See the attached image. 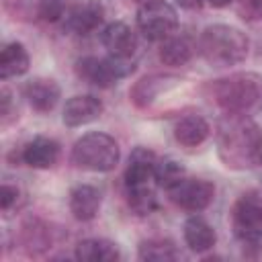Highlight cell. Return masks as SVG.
Listing matches in <instances>:
<instances>
[{
	"label": "cell",
	"instance_id": "obj_23",
	"mask_svg": "<svg viewBox=\"0 0 262 262\" xmlns=\"http://www.w3.org/2000/svg\"><path fill=\"white\" fill-rule=\"evenodd\" d=\"M184 178V166L172 158H164V160H158L156 162V170H154V180L170 190L172 186H176L180 180Z\"/></svg>",
	"mask_w": 262,
	"mask_h": 262
},
{
	"label": "cell",
	"instance_id": "obj_25",
	"mask_svg": "<svg viewBox=\"0 0 262 262\" xmlns=\"http://www.w3.org/2000/svg\"><path fill=\"white\" fill-rule=\"evenodd\" d=\"M63 10H66V2L63 0H41L39 8H37V14L41 18L53 23V20L63 16Z\"/></svg>",
	"mask_w": 262,
	"mask_h": 262
},
{
	"label": "cell",
	"instance_id": "obj_29",
	"mask_svg": "<svg viewBox=\"0 0 262 262\" xmlns=\"http://www.w3.org/2000/svg\"><path fill=\"white\" fill-rule=\"evenodd\" d=\"M209 2H211V6H215V8H225V6H229L231 0H209Z\"/></svg>",
	"mask_w": 262,
	"mask_h": 262
},
{
	"label": "cell",
	"instance_id": "obj_21",
	"mask_svg": "<svg viewBox=\"0 0 262 262\" xmlns=\"http://www.w3.org/2000/svg\"><path fill=\"white\" fill-rule=\"evenodd\" d=\"M174 80L176 78H172V76H149V78H143L131 90V100L137 106H145L168 86V82H174Z\"/></svg>",
	"mask_w": 262,
	"mask_h": 262
},
{
	"label": "cell",
	"instance_id": "obj_2",
	"mask_svg": "<svg viewBox=\"0 0 262 262\" xmlns=\"http://www.w3.org/2000/svg\"><path fill=\"white\" fill-rule=\"evenodd\" d=\"M248 37L229 25H211L199 37V51L215 68L235 66L248 55Z\"/></svg>",
	"mask_w": 262,
	"mask_h": 262
},
{
	"label": "cell",
	"instance_id": "obj_1",
	"mask_svg": "<svg viewBox=\"0 0 262 262\" xmlns=\"http://www.w3.org/2000/svg\"><path fill=\"white\" fill-rule=\"evenodd\" d=\"M219 156L229 168H254L262 164V131L242 113H229L219 125Z\"/></svg>",
	"mask_w": 262,
	"mask_h": 262
},
{
	"label": "cell",
	"instance_id": "obj_20",
	"mask_svg": "<svg viewBox=\"0 0 262 262\" xmlns=\"http://www.w3.org/2000/svg\"><path fill=\"white\" fill-rule=\"evenodd\" d=\"M194 45L190 41V37L186 35H170L168 39H164L162 47H160V59L166 66H184L190 57H192Z\"/></svg>",
	"mask_w": 262,
	"mask_h": 262
},
{
	"label": "cell",
	"instance_id": "obj_28",
	"mask_svg": "<svg viewBox=\"0 0 262 262\" xmlns=\"http://www.w3.org/2000/svg\"><path fill=\"white\" fill-rule=\"evenodd\" d=\"M176 4H180L182 8H188V10H192V8H201L203 0H176Z\"/></svg>",
	"mask_w": 262,
	"mask_h": 262
},
{
	"label": "cell",
	"instance_id": "obj_14",
	"mask_svg": "<svg viewBox=\"0 0 262 262\" xmlns=\"http://www.w3.org/2000/svg\"><path fill=\"white\" fill-rule=\"evenodd\" d=\"M25 98L27 102L39 111V113H47L51 111L57 100H59V86L53 80L47 78H35L31 82H27L25 86Z\"/></svg>",
	"mask_w": 262,
	"mask_h": 262
},
{
	"label": "cell",
	"instance_id": "obj_10",
	"mask_svg": "<svg viewBox=\"0 0 262 262\" xmlns=\"http://www.w3.org/2000/svg\"><path fill=\"white\" fill-rule=\"evenodd\" d=\"M104 18V8L96 0H84L66 12V27L78 35H88L100 27Z\"/></svg>",
	"mask_w": 262,
	"mask_h": 262
},
{
	"label": "cell",
	"instance_id": "obj_11",
	"mask_svg": "<svg viewBox=\"0 0 262 262\" xmlns=\"http://www.w3.org/2000/svg\"><path fill=\"white\" fill-rule=\"evenodd\" d=\"M100 113H102L100 98H96L92 94H80V96H74L66 102L63 123L68 127H80V125H86V123L98 119Z\"/></svg>",
	"mask_w": 262,
	"mask_h": 262
},
{
	"label": "cell",
	"instance_id": "obj_8",
	"mask_svg": "<svg viewBox=\"0 0 262 262\" xmlns=\"http://www.w3.org/2000/svg\"><path fill=\"white\" fill-rule=\"evenodd\" d=\"M170 199L184 211H203L215 196V186L203 178H182L170 190Z\"/></svg>",
	"mask_w": 262,
	"mask_h": 262
},
{
	"label": "cell",
	"instance_id": "obj_16",
	"mask_svg": "<svg viewBox=\"0 0 262 262\" xmlns=\"http://www.w3.org/2000/svg\"><path fill=\"white\" fill-rule=\"evenodd\" d=\"M29 63H31V59H29V53L23 43H18V41L6 43L0 53V78L8 80V78L23 76L29 70Z\"/></svg>",
	"mask_w": 262,
	"mask_h": 262
},
{
	"label": "cell",
	"instance_id": "obj_7",
	"mask_svg": "<svg viewBox=\"0 0 262 262\" xmlns=\"http://www.w3.org/2000/svg\"><path fill=\"white\" fill-rule=\"evenodd\" d=\"M231 225L237 239L244 244L262 242V205L254 196H242L231 213Z\"/></svg>",
	"mask_w": 262,
	"mask_h": 262
},
{
	"label": "cell",
	"instance_id": "obj_18",
	"mask_svg": "<svg viewBox=\"0 0 262 262\" xmlns=\"http://www.w3.org/2000/svg\"><path fill=\"white\" fill-rule=\"evenodd\" d=\"M184 242L192 252L201 254L215 246V231L203 217L194 215V217H188L184 223Z\"/></svg>",
	"mask_w": 262,
	"mask_h": 262
},
{
	"label": "cell",
	"instance_id": "obj_22",
	"mask_svg": "<svg viewBox=\"0 0 262 262\" xmlns=\"http://www.w3.org/2000/svg\"><path fill=\"white\" fill-rule=\"evenodd\" d=\"M127 203H129V209L141 217L149 215L158 209V199H156V192L149 188V184L129 186L127 188Z\"/></svg>",
	"mask_w": 262,
	"mask_h": 262
},
{
	"label": "cell",
	"instance_id": "obj_24",
	"mask_svg": "<svg viewBox=\"0 0 262 262\" xmlns=\"http://www.w3.org/2000/svg\"><path fill=\"white\" fill-rule=\"evenodd\" d=\"M139 258L151 262H168V260H176L178 252L174 244L168 239H147L139 244Z\"/></svg>",
	"mask_w": 262,
	"mask_h": 262
},
{
	"label": "cell",
	"instance_id": "obj_9",
	"mask_svg": "<svg viewBox=\"0 0 262 262\" xmlns=\"http://www.w3.org/2000/svg\"><path fill=\"white\" fill-rule=\"evenodd\" d=\"M100 41H102L104 49L108 51V55L115 59H131V55L137 49L135 33L131 31L129 25H125L121 20L106 25L100 35Z\"/></svg>",
	"mask_w": 262,
	"mask_h": 262
},
{
	"label": "cell",
	"instance_id": "obj_6",
	"mask_svg": "<svg viewBox=\"0 0 262 262\" xmlns=\"http://www.w3.org/2000/svg\"><path fill=\"white\" fill-rule=\"evenodd\" d=\"M135 70V66L129 59H115V57H80L76 61V74L78 78H82L84 82L98 86V88H108L113 84H117V80L125 78L127 74H131Z\"/></svg>",
	"mask_w": 262,
	"mask_h": 262
},
{
	"label": "cell",
	"instance_id": "obj_12",
	"mask_svg": "<svg viewBox=\"0 0 262 262\" xmlns=\"http://www.w3.org/2000/svg\"><path fill=\"white\" fill-rule=\"evenodd\" d=\"M156 154L147 147H135L129 156V164L125 168V186H143L149 184L156 170Z\"/></svg>",
	"mask_w": 262,
	"mask_h": 262
},
{
	"label": "cell",
	"instance_id": "obj_4",
	"mask_svg": "<svg viewBox=\"0 0 262 262\" xmlns=\"http://www.w3.org/2000/svg\"><path fill=\"white\" fill-rule=\"evenodd\" d=\"M119 143L106 133H86L72 147V160L76 166L92 172H111L119 164Z\"/></svg>",
	"mask_w": 262,
	"mask_h": 262
},
{
	"label": "cell",
	"instance_id": "obj_13",
	"mask_svg": "<svg viewBox=\"0 0 262 262\" xmlns=\"http://www.w3.org/2000/svg\"><path fill=\"white\" fill-rule=\"evenodd\" d=\"M57 158H59V145L49 137H35L23 147V162L37 170L51 168L57 162Z\"/></svg>",
	"mask_w": 262,
	"mask_h": 262
},
{
	"label": "cell",
	"instance_id": "obj_19",
	"mask_svg": "<svg viewBox=\"0 0 262 262\" xmlns=\"http://www.w3.org/2000/svg\"><path fill=\"white\" fill-rule=\"evenodd\" d=\"M76 258L84 262H113L121 258V252L117 244L108 239L90 237V239H82L76 246Z\"/></svg>",
	"mask_w": 262,
	"mask_h": 262
},
{
	"label": "cell",
	"instance_id": "obj_26",
	"mask_svg": "<svg viewBox=\"0 0 262 262\" xmlns=\"http://www.w3.org/2000/svg\"><path fill=\"white\" fill-rule=\"evenodd\" d=\"M237 12L248 20L262 16V0H237Z\"/></svg>",
	"mask_w": 262,
	"mask_h": 262
},
{
	"label": "cell",
	"instance_id": "obj_15",
	"mask_svg": "<svg viewBox=\"0 0 262 262\" xmlns=\"http://www.w3.org/2000/svg\"><path fill=\"white\" fill-rule=\"evenodd\" d=\"M100 192L90 184H78L70 192V211L78 221H90L100 209Z\"/></svg>",
	"mask_w": 262,
	"mask_h": 262
},
{
	"label": "cell",
	"instance_id": "obj_17",
	"mask_svg": "<svg viewBox=\"0 0 262 262\" xmlns=\"http://www.w3.org/2000/svg\"><path fill=\"white\" fill-rule=\"evenodd\" d=\"M209 123L201 115H186L174 125V137L186 147L201 145L209 137Z\"/></svg>",
	"mask_w": 262,
	"mask_h": 262
},
{
	"label": "cell",
	"instance_id": "obj_3",
	"mask_svg": "<svg viewBox=\"0 0 262 262\" xmlns=\"http://www.w3.org/2000/svg\"><path fill=\"white\" fill-rule=\"evenodd\" d=\"M213 100L227 113H244L262 96V78L258 74L239 72L211 84Z\"/></svg>",
	"mask_w": 262,
	"mask_h": 262
},
{
	"label": "cell",
	"instance_id": "obj_30",
	"mask_svg": "<svg viewBox=\"0 0 262 262\" xmlns=\"http://www.w3.org/2000/svg\"><path fill=\"white\" fill-rule=\"evenodd\" d=\"M137 2H147V0H137Z\"/></svg>",
	"mask_w": 262,
	"mask_h": 262
},
{
	"label": "cell",
	"instance_id": "obj_27",
	"mask_svg": "<svg viewBox=\"0 0 262 262\" xmlns=\"http://www.w3.org/2000/svg\"><path fill=\"white\" fill-rule=\"evenodd\" d=\"M16 199H18V190L10 184H2V188H0V207L4 211H8L16 203Z\"/></svg>",
	"mask_w": 262,
	"mask_h": 262
},
{
	"label": "cell",
	"instance_id": "obj_5",
	"mask_svg": "<svg viewBox=\"0 0 262 262\" xmlns=\"http://www.w3.org/2000/svg\"><path fill=\"white\" fill-rule=\"evenodd\" d=\"M137 27L147 41H164L174 35L178 27V14L172 4L164 0L141 2L137 10Z\"/></svg>",
	"mask_w": 262,
	"mask_h": 262
}]
</instances>
